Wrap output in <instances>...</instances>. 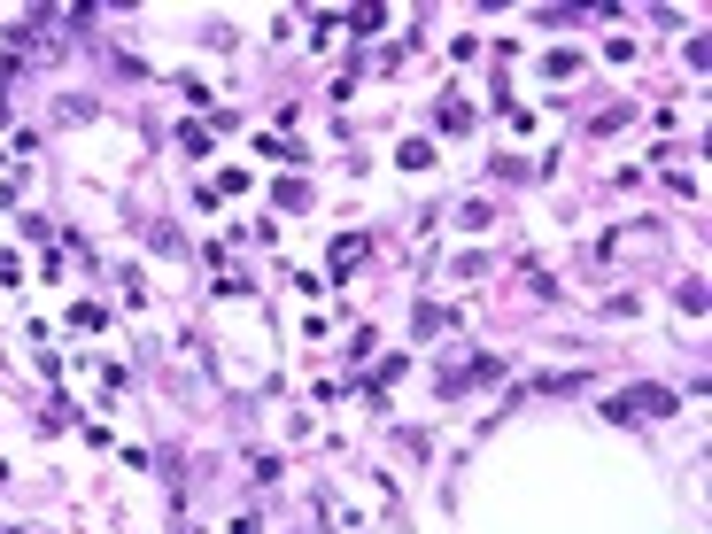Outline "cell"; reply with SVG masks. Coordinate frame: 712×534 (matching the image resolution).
<instances>
[{
  "instance_id": "obj_1",
  "label": "cell",
  "mask_w": 712,
  "mask_h": 534,
  "mask_svg": "<svg viewBox=\"0 0 712 534\" xmlns=\"http://www.w3.org/2000/svg\"><path fill=\"white\" fill-rule=\"evenodd\" d=\"M666 411H682L674 387H627V395H612V418H666Z\"/></svg>"
},
{
  "instance_id": "obj_2",
  "label": "cell",
  "mask_w": 712,
  "mask_h": 534,
  "mask_svg": "<svg viewBox=\"0 0 712 534\" xmlns=\"http://www.w3.org/2000/svg\"><path fill=\"white\" fill-rule=\"evenodd\" d=\"M356 256H364V233H341V248H333V271H349Z\"/></svg>"
},
{
  "instance_id": "obj_3",
  "label": "cell",
  "mask_w": 712,
  "mask_h": 534,
  "mask_svg": "<svg viewBox=\"0 0 712 534\" xmlns=\"http://www.w3.org/2000/svg\"><path fill=\"white\" fill-rule=\"evenodd\" d=\"M0 534H8V527H0Z\"/></svg>"
}]
</instances>
